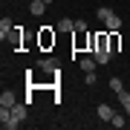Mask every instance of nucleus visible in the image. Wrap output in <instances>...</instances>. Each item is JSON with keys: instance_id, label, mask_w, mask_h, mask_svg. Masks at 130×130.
I'll list each match as a JSON object with an SVG mask.
<instances>
[{"instance_id": "obj_1", "label": "nucleus", "mask_w": 130, "mask_h": 130, "mask_svg": "<svg viewBox=\"0 0 130 130\" xmlns=\"http://www.w3.org/2000/svg\"><path fill=\"white\" fill-rule=\"evenodd\" d=\"M38 46H41V49L55 46V32H52V26H41V29H38Z\"/></svg>"}, {"instance_id": "obj_2", "label": "nucleus", "mask_w": 130, "mask_h": 130, "mask_svg": "<svg viewBox=\"0 0 130 130\" xmlns=\"http://www.w3.org/2000/svg\"><path fill=\"white\" fill-rule=\"evenodd\" d=\"M0 127H3V130L20 127V121H14V116H12V107H0Z\"/></svg>"}, {"instance_id": "obj_3", "label": "nucleus", "mask_w": 130, "mask_h": 130, "mask_svg": "<svg viewBox=\"0 0 130 130\" xmlns=\"http://www.w3.org/2000/svg\"><path fill=\"white\" fill-rule=\"evenodd\" d=\"M26 110H29V104H26V101H18V104H14V107H12L14 121H20V124H23V121H26Z\"/></svg>"}, {"instance_id": "obj_4", "label": "nucleus", "mask_w": 130, "mask_h": 130, "mask_svg": "<svg viewBox=\"0 0 130 130\" xmlns=\"http://www.w3.org/2000/svg\"><path fill=\"white\" fill-rule=\"evenodd\" d=\"M14 104H18V95L12 90H3L0 93V107H14Z\"/></svg>"}, {"instance_id": "obj_5", "label": "nucleus", "mask_w": 130, "mask_h": 130, "mask_svg": "<svg viewBox=\"0 0 130 130\" xmlns=\"http://www.w3.org/2000/svg\"><path fill=\"white\" fill-rule=\"evenodd\" d=\"M38 67H41L43 72H58V61H55V58H41Z\"/></svg>"}, {"instance_id": "obj_6", "label": "nucleus", "mask_w": 130, "mask_h": 130, "mask_svg": "<svg viewBox=\"0 0 130 130\" xmlns=\"http://www.w3.org/2000/svg\"><path fill=\"white\" fill-rule=\"evenodd\" d=\"M104 26H107V32H121V18H119V14H110Z\"/></svg>"}, {"instance_id": "obj_7", "label": "nucleus", "mask_w": 130, "mask_h": 130, "mask_svg": "<svg viewBox=\"0 0 130 130\" xmlns=\"http://www.w3.org/2000/svg\"><path fill=\"white\" fill-rule=\"evenodd\" d=\"M12 29H14V23H12L9 18H3V20H0V41H6V38L12 35Z\"/></svg>"}, {"instance_id": "obj_8", "label": "nucleus", "mask_w": 130, "mask_h": 130, "mask_svg": "<svg viewBox=\"0 0 130 130\" xmlns=\"http://www.w3.org/2000/svg\"><path fill=\"white\" fill-rule=\"evenodd\" d=\"M93 58L98 61V67H104V64H110L113 52H110V49H98V52H93Z\"/></svg>"}, {"instance_id": "obj_9", "label": "nucleus", "mask_w": 130, "mask_h": 130, "mask_svg": "<svg viewBox=\"0 0 130 130\" xmlns=\"http://www.w3.org/2000/svg\"><path fill=\"white\" fill-rule=\"evenodd\" d=\"M29 12H32L35 18H41V14L46 12V3H43V0H32V3H29Z\"/></svg>"}, {"instance_id": "obj_10", "label": "nucleus", "mask_w": 130, "mask_h": 130, "mask_svg": "<svg viewBox=\"0 0 130 130\" xmlns=\"http://www.w3.org/2000/svg\"><path fill=\"white\" fill-rule=\"evenodd\" d=\"M78 64H81V72H95V64H98V61L90 55V58H81Z\"/></svg>"}, {"instance_id": "obj_11", "label": "nucleus", "mask_w": 130, "mask_h": 130, "mask_svg": "<svg viewBox=\"0 0 130 130\" xmlns=\"http://www.w3.org/2000/svg\"><path fill=\"white\" fill-rule=\"evenodd\" d=\"M119 49H121V32H110V52L116 55Z\"/></svg>"}, {"instance_id": "obj_12", "label": "nucleus", "mask_w": 130, "mask_h": 130, "mask_svg": "<svg viewBox=\"0 0 130 130\" xmlns=\"http://www.w3.org/2000/svg\"><path fill=\"white\" fill-rule=\"evenodd\" d=\"M113 113H116V110H113L110 104H98V119H104V121H110V119H113Z\"/></svg>"}, {"instance_id": "obj_13", "label": "nucleus", "mask_w": 130, "mask_h": 130, "mask_svg": "<svg viewBox=\"0 0 130 130\" xmlns=\"http://www.w3.org/2000/svg\"><path fill=\"white\" fill-rule=\"evenodd\" d=\"M119 104H121V110L130 116V93H127V90H121V93H119Z\"/></svg>"}, {"instance_id": "obj_14", "label": "nucleus", "mask_w": 130, "mask_h": 130, "mask_svg": "<svg viewBox=\"0 0 130 130\" xmlns=\"http://www.w3.org/2000/svg\"><path fill=\"white\" fill-rule=\"evenodd\" d=\"M58 29H61V32H75V23H72L70 18H61L58 20Z\"/></svg>"}, {"instance_id": "obj_15", "label": "nucleus", "mask_w": 130, "mask_h": 130, "mask_svg": "<svg viewBox=\"0 0 130 130\" xmlns=\"http://www.w3.org/2000/svg\"><path fill=\"white\" fill-rule=\"evenodd\" d=\"M95 14H98V20H104V23H107V18H110V14H116V12H113L110 6H98Z\"/></svg>"}, {"instance_id": "obj_16", "label": "nucleus", "mask_w": 130, "mask_h": 130, "mask_svg": "<svg viewBox=\"0 0 130 130\" xmlns=\"http://www.w3.org/2000/svg\"><path fill=\"white\" fill-rule=\"evenodd\" d=\"M9 38H12V43H20V41H23V26H14Z\"/></svg>"}, {"instance_id": "obj_17", "label": "nucleus", "mask_w": 130, "mask_h": 130, "mask_svg": "<svg viewBox=\"0 0 130 130\" xmlns=\"http://www.w3.org/2000/svg\"><path fill=\"white\" fill-rule=\"evenodd\" d=\"M110 124H113V127H124L127 121H124V116H121V113H113V119H110Z\"/></svg>"}, {"instance_id": "obj_18", "label": "nucleus", "mask_w": 130, "mask_h": 130, "mask_svg": "<svg viewBox=\"0 0 130 130\" xmlns=\"http://www.w3.org/2000/svg\"><path fill=\"white\" fill-rule=\"evenodd\" d=\"M110 90H113V93H121V90H124V84H121V78H110Z\"/></svg>"}, {"instance_id": "obj_19", "label": "nucleus", "mask_w": 130, "mask_h": 130, "mask_svg": "<svg viewBox=\"0 0 130 130\" xmlns=\"http://www.w3.org/2000/svg\"><path fill=\"white\" fill-rule=\"evenodd\" d=\"M75 32H87V20H75Z\"/></svg>"}, {"instance_id": "obj_20", "label": "nucleus", "mask_w": 130, "mask_h": 130, "mask_svg": "<svg viewBox=\"0 0 130 130\" xmlns=\"http://www.w3.org/2000/svg\"><path fill=\"white\" fill-rule=\"evenodd\" d=\"M84 81H87V84H95V72H84Z\"/></svg>"}, {"instance_id": "obj_21", "label": "nucleus", "mask_w": 130, "mask_h": 130, "mask_svg": "<svg viewBox=\"0 0 130 130\" xmlns=\"http://www.w3.org/2000/svg\"><path fill=\"white\" fill-rule=\"evenodd\" d=\"M43 3H46V6H49V3H55V0H43Z\"/></svg>"}]
</instances>
